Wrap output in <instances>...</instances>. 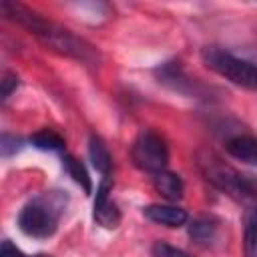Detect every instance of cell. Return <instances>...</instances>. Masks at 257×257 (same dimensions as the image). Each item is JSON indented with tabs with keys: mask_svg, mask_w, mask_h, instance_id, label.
<instances>
[{
	"mask_svg": "<svg viewBox=\"0 0 257 257\" xmlns=\"http://www.w3.org/2000/svg\"><path fill=\"white\" fill-rule=\"evenodd\" d=\"M2 12H4L6 18H10V20L18 22L22 28H26L48 50H52L60 56H66V58H74V60H78L82 64H88V66H96L100 62V54L90 42L76 36L72 30L40 16L36 10L28 8L20 2L4 0L2 2Z\"/></svg>",
	"mask_w": 257,
	"mask_h": 257,
	"instance_id": "6da1fadb",
	"label": "cell"
},
{
	"mask_svg": "<svg viewBox=\"0 0 257 257\" xmlns=\"http://www.w3.org/2000/svg\"><path fill=\"white\" fill-rule=\"evenodd\" d=\"M68 197L54 189L32 197L18 213V227L32 239H48L56 233L60 217L64 215Z\"/></svg>",
	"mask_w": 257,
	"mask_h": 257,
	"instance_id": "7a4b0ae2",
	"label": "cell"
},
{
	"mask_svg": "<svg viewBox=\"0 0 257 257\" xmlns=\"http://www.w3.org/2000/svg\"><path fill=\"white\" fill-rule=\"evenodd\" d=\"M201 56H203L205 66L211 68L221 78L229 80L235 86L257 90V64L255 62L239 58L221 46H207L203 48Z\"/></svg>",
	"mask_w": 257,
	"mask_h": 257,
	"instance_id": "3957f363",
	"label": "cell"
},
{
	"mask_svg": "<svg viewBox=\"0 0 257 257\" xmlns=\"http://www.w3.org/2000/svg\"><path fill=\"white\" fill-rule=\"evenodd\" d=\"M131 159H133L137 169H141L145 173H151V175L167 169L169 149H167L165 139L157 131H151V128L141 131L137 135V139L133 141Z\"/></svg>",
	"mask_w": 257,
	"mask_h": 257,
	"instance_id": "277c9868",
	"label": "cell"
},
{
	"mask_svg": "<svg viewBox=\"0 0 257 257\" xmlns=\"http://www.w3.org/2000/svg\"><path fill=\"white\" fill-rule=\"evenodd\" d=\"M201 167H203L205 177H207L217 189L229 193L231 197H239V199L253 197L251 183H249V175L237 173L235 169L223 165L219 159H215V157H211V155H209L205 161H201Z\"/></svg>",
	"mask_w": 257,
	"mask_h": 257,
	"instance_id": "5b68a950",
	"label": "cell"
},
{
	"mask_svg": "<svg viewBox=\"0 0 257 257\" xmlns=\"http://www.w3.org/2000/svg\"><path fill=\"white\" fill-rule=\"evenodd\" d=\"M110 191H112V181L110 177H102L100 185L96 187V195H94V209H92V217L94 221L104 227V229H114L120 223V211L116 207V203L110 199Z\"/></svg>",
	"mask_w": 257,
	"mask_h": 257,
	"instance_id": "8992f818",
	"label": "cell"
},
{
	"mask_svg": "<svg viewBox=\"0 0 257 257\" xmlns=\"http://www.w3.org/2000/svg\"><path fill=\"white\" fill-rule=\"evenodd\" d=\"M155 74L159 78V82L167 84L169 88L181 92V94H193V96H199L203 86L199 82H195V78L187 76L185 70L181 68V64L177 60H169V62H163L161 66L155 68Z\"/></svg>",
	"mask_w": 257,
	"mask_h": 257,
	"instance_id": "52a82bcc",
	"label": "cell"
},
{
	"mask_svg": "<svg viewBox=\"0 0 257 257\" xmlns=\"http://www.w3.org/2000/svg\"><path fill=\"white\" fill-rule=\"evenodd\" d=\"M225 151L233 159L257 167V137L255 135H251V133H235V135L227 137Z\"/></svg>",
	"mask_w": 257,
	"mask_h": 257,
	"instance_id": "ba28073f",
	"label": "cell"
},
{
	"mask_svg": "<svg viewBox=\"0 0 257 257\" xmlns=\"http://www.w3.org/2000/svg\"><path fill=\"white\" fill-rule=\"evenodd\" d=\"M145 217L153 223H159V225H165V227H181L187 223L189 215L185 209L177 207V205H147L143 209Z\"/></svg>",
	"mask_w": 257,
	"mask_h": 257,
	"instance_id": "9c48e42d",
	"label": "cell"
},
{
	"mask_svg": "<svg viewBox=\"0 0 257 257\" xmlns=\"http://www.w3.org/2000/svg\"><path fill=\"white\" fill-rule=\"evenodd\" d=\"M151 179H153V187H155V191H157L161 197H165L167 201L173 203V201L183 199L185 185H183V179H181L177 173L163 169V171L155 173Z\"/></svg>",
	"mask_w": 257,
	"mask_h": 257,
	"instance_id": "30bf717a",
	"label": "cell"
},
{
	"mask_svg": "<svg viewBox=\"0 0 257 257\" xmlns=\"http://www.w3.org/2000/svg\"><path fill=\"white\" fill-rule=\"evenodd\" d=\"M88 157H90L94 169L102 177H110L112 157H110V151H108L106 143L98 135H90V139H88Z\"/></svg>",
	"mask_w": 257,
	"mask_h": 257,
	"instance_id": "8fae6325",
	"label": "cell"
},
{
	"mask_svg": "<svg viewBox=\"0 0 257 257\" xmlns=\"http://www.w3.org/2000/svg\"><path fill=\"white\" fill-rule=\"evenodd\" d=\"M217 229H219V225H217V221L213 217L201 215V217H197V219L191 221V225H189V237L197 245H209V243L215 241Z\"/></svg>",
	"mask_w": 257,
	"mask_h": 257,
	"instance_id": "7c38bea8",
	"label": "cell"
},
{
	"mask_svg": "<svg viewBox=\"0 0 257 257\" xmlns=\"http://www.w3.org/2000/svg\"><path fill=\"white\" fill-rule=\"evenodd\" d=\"M243 247L247 257H257V205L247 207L243 217Z\"/></svg>",
	"mask_w": 257,
	"mask_h": 257,
	"instance_id": "4fadbf2b",
	"label": "cell"
},
{
	"mask_svg": "<svg viewBox=\"0 0 257 257\" xmlns=\"http://www.w3.org/2000/svg\"><path fill=\"white\" fill-rule=\"evenodd\" d=\"M62 167H64V171L68 173V177H72V181L82 187V191H84L86 195L92 193V181H90V177H88V171H86V167H84L76 157H72V155H62Z\"/></svg>",
	"mask_w": 257,
	"mask_h": 257,
	"instance_id": "5bb4252c",
	"label": "cell"
},
{
	"mask_svg": "<svg viewBox=\"0 0 257 257\" xmlns=\"http://www.w3.org/2000/svg\"><path fill=\"white\" fill-rule=\"evenodd\" d=\"M30 143L40 151H56V153H62L66 147L64 139L52 128H42V131L34 133L30 137Z\"/></svg>",
	"mask_w": 257,
	"mask_h": 257,
	"instance_id": "9a60e30c",
	"label": "cell"
},
{
	"mask_svg": "<svg viewBox=\"0 0 257 257\" xmlns=\"http://www.w3.org/2000/svg\"><path fill=\"white\" fill-rule=\"evenodd\" d=\"M151 257H189V255L183 249H179V247H175L171 243L157 241L151 247Z\"/></svg>",
	"mask_w": 257,
	"mask_h": 257,
	"instance_id": "2e32d148",
	"label": "cell"
},
{
	"mask_svg": "<svg viewBox=\"0 0 257 257\" xmlns=\"http://www.w3.org/2000/svg\"><path fill=\"white\" fill-rule=\"evenodd\" d=\"M2 90H0V96H2V102H6L10 96H12V92L16 90V86H18V76L14 74V72H4L2 74Z\"/></svg>",
	"mask_w": 257,
	"mask_h": 257,
	"instance_id": "e0dca14e",
	"label": "cell"
},
{
	"mask_svg": "<svg viewBox=\"0 0 257 257\" xmlns=\"http://www.w3.org/2000/svg\"><path fill=\"white\" fill-rule=\"evenodd\" d=\"M0 149H2V157H10L12 153H16V151H20V149H22V139L12 137V135L4 133V135H2Z\"/></svg>",
	"mask_w": 257,
	"mask_h": 257,
	"instance_id": "ac0fdd59",
	"label": "cell"
},
{
	"mask_svg": "<svg viewBox=\"0 0 257 257\" xmlns=\"http://www.w3.org/2000/svg\"><path fill=\"white\" fill-rule=\"evenodd\" d=\"M0 257H26L10 239H4L2 241V247H0Z\"/></svg>",
	"mask_w": 257,
	"mask_h": 257,
	"instance_id": "d6986e66",
	"label": "cell"
},
{
	"mask_svg": "<svg viewBox=\"0 0 257 257\" xmlns=\"http://www.w3.org/2000/svg\"><path fill=\"white\" fill-rule=\"evenodd\" d=\"M249 183H251V191H253V197L257 195V177H249Z\"/></svg>",
	"mask_w": 257,
	"mask_h": 257,
	"instance_id": "ffe728a7",
	"label": "cell"
},
{
	"mask_svg": "<svg viewBox=\"0 0 257 257\" xmlns=\"http://www.w3.org/2000/svg\"><path fill=\"white\" fill-rule=\"evenodd\" d=\"M34 257H50V255H34Z\"/></svg>",
	"mask_w": 257,
	"mask_h": 257,
	"instance_id": "44dd1931",
	"label": "cell"
}]
</instances>
